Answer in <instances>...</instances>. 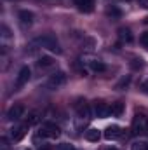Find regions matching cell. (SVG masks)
Masks as SVG:
<instances>
[{
	"instance_id": "11",
	"label": "cell",
	"mask_w": 148,
	"mask_h": 150,
	"mask_svg": "<svg viewBox=\"0 0 148 150\" xmlns=\"http://www.w3.org/2000/svg\"><path fill=\"white\" fill-rule=\"evenodd\" d=\"M77 113H78V119L80 120H89V119H92V112H91V108L85 105V103H80L78 107H77Z\"/></svg>"
},
{
	"instance_id": "5",
	"label": "cell",
	"mask_w": 148,
	"mask_h": 150,
	"mask_svg": "<svg viewBox=\"0 0 148 150\" xmlns=\"http://www.w3.org/2000/svg\"><path fill=\"white\" fill-rule=\"evenodd\" d=\"M65 82H66V75L63 74V72H54V74L49 77V80H47V87L49 89H58Z\"/></svg>"
},
{
	"instance_id": "24",
	"label": "cell",
	"mask_w": 148,
	"mask_h": 150,
	"mask_svg": "<svg viewBox=\"0 0 148 150\" xmlns=\"http://www.w3.org/2000/svg\"><path fill=\"white\" fill-rule=\"evenodd\" d=\"M2 37H4V38H9V37H11V32H9V28H7L5 25H2Z\"/></svg>"
},
{
	"instance_id": "3",
	"label": "cell",
	"mask_w": 148,
	"mask_h": 150,
	"mask_svg": "<svg viewBox=\"0 0 148 150\" xmlns=\"http://www.w3.org/2000/svg\"><path fill=\"white\" fill-rule=\"evenodd\" d=\"M131 131H132V134H136V136L145 134L148 131V117L145 113H136V115H134L132 124H131Z\"/></svg>"
},
{
	"instance_id": "9",
	"label": "cell",
	"mask_w": 148,
	"mask_h": 150,
	"mask_svg": "<svg viewBox=\"0 0 148 150\" xmlns=\"http://www.w3.org/2000/svg\"><path fill=\"white\" fill-rule=\"evenodd\" d=\"M28 127H30L28 124L12 127V129H11V140H12V142H19V140H23L25 134H26V129H28Z\"/></svg>"
},
{
	"instance_id": "14",
	"label": "cell",
	"mask_w": 148,
	"mask_h": 150,
	"mask_svg": "<svg viewBox=\"0 0 148 150\" xmlns=\"http://www.w3.org/2000/svg\"><path fill=\"white\" fill-rule=\"evenodd\" d=\"M37 67L42 68V70H49V68H54L56 67V61L52 58H49V56H42L37 61Z\"/></svg>"
},
{
	"instance_id": "27",
	"label": "cell",
	"mask_w": 148,
	"mask_h": 150,
	"mask_svg": "<svg viewBox=\"0 0 148 150\" xmlns=\"http://www.w3.org/2000/svg\"><path fill=\"white\" fill-rule=\"evenodd\" d=\"M143 89H145V93H148V82H145V84H143Z\"/></svg>"
},
{
	"instance_id": "10",
	"label": "cell",
	"mask_w": 148,
	"mask_h": 150,
	"mask_svg": "<svg viewBox=\"0 0 148 150\" xmlns=\"http://www.w3.org/2000/svg\"><path fill=\"white\" fill-rule=\"evenodd\" d=\"M18 18H19V23L23 28H28L33 23V12H30V11H19Z\"/></svg>"
},
{
	"instance_id": "7",
	"label": "cell",
	"mask_w": 148,
	"mask_h": 150,
	"mask_svg": "<svg viewBox=\"0 0 148 150\" xmlns=\"http://www.w3.org/2000/svg\"><path fill=\"white\" fill-rule=\"evenodd\" d=\"M30 75H32L30 68H28V67H23V68L19 70L18 77H16V89H21L25 84H28V80H30Z\"/></svg>"
},
{
	"instance_id": "12",
	"label": "cell",
	"mask_w": 148,
	"mask_h": 150,
	"mask_svg": "<svg viewBox=\"0 0 148 150\" xmlns=\"http://www.w3.org/2000/svg\"><path fill=\"white\" fill-rule=\"evenodd\" d=\"M73 4L82 12H91L94 9V0H73Z\"/></svg>"
},
{
	"instance_id": "19",
	"label": "cell",
	"mask_w": 148,
	"mask_h": 150,
	"mask_svg": "<svg viewBox=\"0 0 148 150\" xmlns=\"http://www.w3.org/2000/svg\"><path fill=\"white\" fill-rule=\"evenodd\" d=\"M38 120H40L38 112H30L28 117H26V124H28V126H35V124H38Z\"/></svg>"
},
{
	"instance_id": "20",
	"label": "cell",
	"mask_w": 148,
	"mask_h": 150,
	"mask_svg": "<svg viewBox=\"0 0 148 150\" xmlns=\"http://www.w3.org/2000/svg\"><path fill=\"white\" fill-rule=\"evenodd\" d=\"M131 150H148V143H145V142H134L131 145Z\"/></svg>"
},
{
	"instance_id": "25",
	"label": "cell",
	"mask_w": 148,
	"mask_h": 150,
	"mask_svg": "<svg viewBox=\"0 0 148 150\" xmlns=\"http://www.w3.org/2000/svg\"><path fill=\"white\" fill-rule=\"evenodd\" d=\"M138 2H140V5H141V7L148 9V0H138Z\"/></svg>"
},
{
	"instance_id": "1",
	"label": "cell",
	"mask_w": 148,
	"mask_h": 150,
	"mask_svg": "<svg viewBox=\"0 0 148 150\" xmlns=\"http://www.w3.org/2000/svg\"><path fill=\"white\" fill-rule=\"evenodd\" d=\"M33 44H37V45L44 47V49H49V51H52L56 54H61V45H59L58 38L54 37V35H51V33H45V35L38 37Z\"/></svg>"
},
{
	"instance_id": "6",
	"label": "cell",
	"mask_w": 148,
	"mask_h": 150,
	"mask_svg": "<svg viewBox=\"0 0 148 150\" xmlns=\"http://www.w3.org/2000/svg\"><path fill=\"white\" fill-rule=\"evenodd\" d=\"M92 115L98 117V119H106L110 115V107L103 101H96L94 107H92Z\"/></svg>"
},
{
	"instance_id": "22",
	"label": "cell",
	"mask_w": 148,
	"mask_h": 150,
	"mask_svg": "<svg viewBox=\"0 0 148 150\" xmlns=\"http://www.w3.org/2000/svg\"><path fill=\"white\" fill-rule=\"evenodd\" d=\"M140 42H141V45H143V47H147V49H148V32H145V33L140 37Z\"/></svg>"
},
{
	"instance_id": "8",
	"label": "cell",
	"mask_w": 148,
	"mask_h": 150,
	"mask_svg": "<svg viewBox=\"0 0 148 150\" xmlns=\"http://www.w3.org/2000/svg\"><path fill=\"white\" fill-rule=\"evenodd\" d=\"M25 112H26V110H25L23 105H14V107L9 108V112H7V119L16 122V120H19V119L25 115Z\"/></svg>"
},
{
	"instance_id": "4",
	"label": "cell",
	"mask_w": 148,
	"mask_h": 150,
	"mask_svg": "<svg viewBox=\"0 0 148 150\" xmlns=\"http://www.w3.org/2000/svg\"><path fill=\"white\" fill-rule=\"evenodd\" d=\"M82 63H84L91 72H94V74H101V72L106 70V65H105L103 61L96 59V58H82Z\"/></svg>"
},
{
	"instance_id": "21",
	"label": "cell",
	"mask_w": 148,
	"mask_h": 150,
	"mask_svg": "<svg viewBox=\"0 0 148 150\" xmlns=\"http://www.w3.org/2000/svg\"><path fill=\"white\" fill-rule=\"evenodd\" d=\"M56 150H75V149H73V145H70V143H59L56 147Z\"/></svg>"
},
{
	"instance_id": "26",
	"label": "cell",
	"mask_w": 148,
	"mask_h": 150,
	"mask_svg": "<svg viewBox=\"0 0 148 150\" xmlns=\"http://www.w3.org/2000/svg\"><path fill=\"white\" fill-rule=\"evenodd\" d=\"M38 150H52V149H51L49 145H42V147H40V149H38Z\"/></svg>"
},
{
	"instance_id": "28",
	"label": "cell",
	"mask_w": 148,
	"mask_h": 150,
	"mask_svg": "<svg viewBox=\"0 0 148 150\" xmlns=\"http://www.w3.org/2000/svg\"><path fill=\"white\" fill-rule=\"evenodd\" d=\"M105 150H118V149H115V147H106Z\"/></svg>"
},
{
	"instance_id": "18",
	"label": "cell",
	"mask_w": 148,
	"mask_h": 150,
	"mask_svg": "<svg viewBox=\"0 0 148 150\" xmlns=\"http://www.w3.org/2000/svg\"><path fill=\"white\" fill-rule=\"evenodd\" d=\"M118 38H120L122 42L131 44V42H132V33H131V30H129V28H120V30H118Z\"/></svg>"
},
{
	"instance_id": "16",
	"label": "cell",
	"mask_w": 148,
	"mask_h": 150,
	"mask_svg": "<svg viewBox=\"0 0 148 150\" xmlns=\"http://www.w3.org/2000/svg\"><path fill=\"white\" fill-rule=\"evenodd\" d=\"M99 138H101V133H99L96 127H91V129L85 131V140H87V142H98Z\"/></svg>"
},
{
	"instance_id": "2",
	"label": "cell",
	"mask_w": 148,
	"mask_h": 150,
	"mask_svg": "<svg viewBox=\"0 0 148 150\" xmlns=\"http://www.w3.org/2000/svg\"><path fill=\"white\" fill-rule=\"evenodd\" d=\"M38 134L42 138H47V140H58L61 136V129L54 122H44L38 129Z\"/></svg>"
},
{
	"instance_id": "13",
	"label": "cell",
	"mask_w": 148,
	"mask_h": 150,
	"mask_svg": "<svg viewBox=\"0 0 148 150\" xmlns=\"http://www.w3.org/2000/svg\"><path fill=\"white\" fill-rule=\"evenodd\" d=\"M120 134H122V129L118 126H108L105 129V138L106 140H117V138H120Z\"/></svg>"
},
{
	"instance_id": "15",
	"label": "cell",
	"mask_w": 148,
	"mask_h": 150,
	"mask_svg": "<svg viewBox=\"0 0 148 150\" xmlns=\"http://www.w3.org/2000/svg\"><path fill=\"white\" fill-rule=\"evenodd\" d=\"M106 16L111 18V19H120L122 18V11L117 5H108L106 7Z\"/></svg>"
},
{
	"instance_id": "29",
	"label": "cell",
	"mask_w": 148,
	"mask_h": 150,
	"mask_svg": "<svg viewBox=\"0 0 148 150\" xmlns=\"http://www.w3.org/2000/svg\"><path fill=\"white\" fill-rule=\"evenodd\" d=\"M26 150H30V149H26Z\"/></svg>"
},
{
	"instance_id": "23",
	"label": "cell",
	"mask_w": 148,
	"mask_h": 150,
	"mask_svg": "<svg viewBox=\"0 0 148 150\" xmlns=\"http://www.w3.org/2000/svg\"><path fill=\"white\" fill-rule=\"evenodd\" d=\"M0 150H9V140L7 138H0Z\"/></svg>"
},
{
	"instance_id": "17",
	"label": "cell",
	"mask_w": 148,
	"mask_h": 150,
	"mask_svg": "<svg viewBox=\"0 0 148 150\" xmlns=\"http://www.w3.org/2000/svg\"><path fill=\"white\" fill-rule=\"evenodd\" d=\"M122 112H124V103L115 101V103H111L110 105V115H113V117H120Z\"/></svg>"
}]
</instances>
